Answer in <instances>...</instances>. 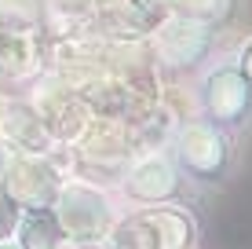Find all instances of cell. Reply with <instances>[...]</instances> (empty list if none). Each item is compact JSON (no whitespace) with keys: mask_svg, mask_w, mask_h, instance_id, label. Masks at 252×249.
Segmentation results:
<instances>
[{"mask_svg":"<svg viewBox=\"0 0 252 249\" xmlns=\"http://www.w3.org/2000/svg\"><path fill=\"white\" fill-rule=\"evenodd\" d=\"M161 150L187 176V183H194L201 194L230 187L241 173V140L227 136L223 128L205 121L201 114L183 117V121L172 128L168 143Z\"/></svg>","mask_w":252,"mask_h":249,"instance_id":"1","label":"cell"},{"mask_svg":"<svg viewBox=\"0 0 252 249\" xmlns=\"http://www.w3.org/2000/svg\"><path fill=\"white\" fill-rule=\"evenodd\" d=\"M194 107L205 121L245 143L252 136V84L234 55H216L194 77Z\"/></svg>","mask_w":252,"mask_h":249,"instance_id":"2","label":"cell"},{"mask_svg":"<svg viewBox=\"0 0 252 249\" xmlns=\"http://www.w3.org/2000/svg\"><path fill=\"white\" fill-rule=\"evenodd\" d=\"M201 224L190 205H146L114 220L102 249H197Z\"/></svg>","mask_w":252,"mask_h":249,"instance_id":"3","label":"cell"},{"mask_svg":"<svg viewBox=\"0 0 252 249\" xmlns=\"http://www.w3.org/2000/svg\"><path fill=\"white\" fill-rule=\"evenodd\" d=\"M121 198L132 209H146V205H194L205 194L187 176L172 165L164 150H154L150 158H139L121 179Z\"/></svg>","mask_w":252,"mask_h":249,"instance_id":"4","label":"cell"},{"mask_svg":"<svg viewBox=\"0 0 252 249\" xmlns=\"http://www.w3.org/2000/svg\"><path fill=\"white\" fill-rule=\"evenodd\" d=\"M51 209H55L59 224H63L69 246H88V242H102L106 231L114 227L117 213L114 202L102 191H95L88 183H66L55 191L51 198Z\"/></svg>","mask_w":252,"mask_h":249,"instance_id":"5","label":"cell"},{"mask_svg":"<svg viewBox=\"0 0 252 249\" xmlns=\"http://www.w3.org/2000/svg\"><path fill=\"white\" fill-rule=\"evenodd\" d=\"M216 40H220V30L187 22V19H176V15H172V22H164L158 30L161 55L168 59L172 66H179V70L205 66L208 59H216Z\"/></svg>","mask_w":252,"mask_h":249,"instance_id":"6","label":"cell"},{"mask_svg":"<svg viewBox=\"0 0 252 249\" xmlns=\"http://www.w3.org/2000/svg\"><path fill=\"white\" fill-rule=\"evenodd\" d=\"M11 242L19 249H66L69 238H66L63 224H59L51 202H30V205H22V216L15 224Z\"/></svg>","mask_w":252,"mask_h":249,"instance_id":"7","label":"cell"},{"mask_svg":"<svg viewBox=\"0 0 252 249\" xmlns=\"http://www.w3.org/2000/svg\"><path fill=\"white\" fill-rule=\"evenodd\" d=\"M172 15L197 26H212V30H227L249 15V0H168Z\"/></svg>","mask_w":252,"mask_h":249,"instance_id":"8","label":"cell"},{"mask_svg":"<svg viewBox=\"0 0 252 249\" xmlns=\"http://www.w3.org/2000/svg\"><path fill=\"white\" fill-rule=\"evenodd\" d=\"M22 216V202L15 198L11 191H7L4 183H0V242H7V238L15 235V224H19Z\"/></svg>","mask_w":252,"mask_h":249,"instance_id":"9","label":"cell"},{"mask_svg":"<svg viewBox=\"0 0 252 249\" xmlns=\"http://www.w3.org/2000/svg\"><path fill=\"white\" fill-rule=\"evenodd\" d=\"M0 15L19 19V22H33L40 15V0H0Z\"/></svg>","mask_w":252,"mask_h":249,"instance_id":"10","label":"cell"},{"mask_svg":"<svg viewBox=\"0 0 252 249\" xmlns=\"http://www.w3.org/2000/svg\"><path fill=\"white\" fill-rule=\"evenodd\" d=\"M234 59H238L241 73H245L249 84H252V33H245V37L238 40V48H234Z\"/></svg>","mask_w":252,"mask_h":249,"instance_id":"11","label":"cell"},{"mask_svg":"<svg viewBox=\"0 0 252 249\" xmlns=\"http://www.w3.org/2000/svg\"><path fill=\"white\" fill-rule=\"evenodd\" d=\"M66 249H102V242H88V246H66Z\"/></svg>","mask_w":252,"mask_h":249,"instance_id":"12","label":"cell"},{"mask_svg":"<svg viewBox=\"0 0 252 249\" xmlns=\"http://www.w3.org/2000/svg\"><path fill=\"white\" fill-rule=\"evenodd\" d=\"M0 249H19V246H15L11 238H7V242H0Z\"/></svg>","mask_w":252,"mask_h":249,"instance_id":"13","label":"cell"}]
</instances>
